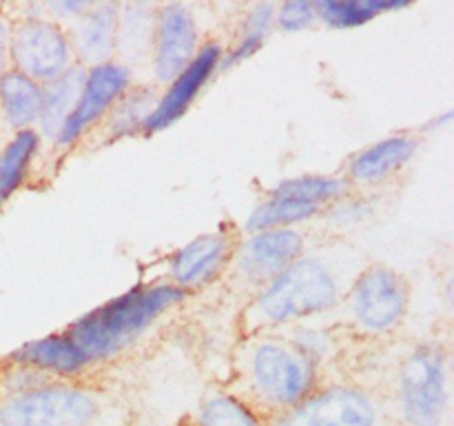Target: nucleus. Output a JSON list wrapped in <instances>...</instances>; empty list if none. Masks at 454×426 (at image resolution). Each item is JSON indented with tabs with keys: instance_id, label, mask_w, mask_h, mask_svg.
<instances>
[{
	"instance_id": "f257e3e1",
	"label": "nucleus",
	"mask_w": 454,
	"mask_h": 426,
	"mask_svg": "<svg viewBox=\"0 0 454 426\" xmlns=\"http://www.w3.org/2000/svg\"><path fill=\"white\" fill-rule=\"evenodd\" d=\"M366 266L362 253L344 242L306 248L291 266L282 271L266 288H262L242 324L247 331L293 327L341 304L350 284Z\"/></svg>"
},
{
	"instance_id": "f03ea898",
	"label": "nucleus",
	"mask_w": 454,
	"mask_h": 426,
	"mask_svg": "<svg viewBox=\"0 0 454 426\" xmlns=\"http://www.w3.org/2000/svg\"><path fill=\"white\" fill-rule=\"evenodd\" d=\"M317 389V368L286 337H251L239 351L233 398L262 422L284 415Z\"/></svg>"
},
{
	"instance_id": "7ed1b4c3",
	"label": "nucleus",
	"mask_w": 454,
	"mask_h": 426,
	"mask_svg": "<svg viewBox=\"0 0 454 426\" xmlns=\"http://www.w3.org/2000/svg\"><path fill=\"white\" fill-rule=\"evenodd\" d=\"M186 296L189 293L176 284L137 287L75 320L67 335L89 362H102L129 349L155 320L184 302Z\"/></svg>"
},
{
	"instance_id": "20e7f679",
	"label": "nucleus",
	"mask_w": 454,
	"mask_h": 426,
	"mask_svg": "<svg viewBox=\"0 0 454 426\" xmlns=\"http://www.w3.org/2000/svg\"><path fill=\"white\" fill-rule=\"evenodd\" d=\"M0 426H129L127 415L87 386L47 382L0 402Z\"/></svg>"
},
{
	"instance_id": "39448f33",
	"label": "nucleus",
	"mask_w": 454,
	"mask_h": 426,
	"mask_svg": "<svg viewBox=\"0 0 454 426\" xmlns=\"http://www.w3.org/2000/svg\"><path fill=\"white\" fill-rule=\"evenodd\" d=\"M448 408V353L439 342H424L399 367L393 420L399 426H446Z\"/></svg>"
},
{
	"instance_id": "423d86ee",
	"label": "nucleus",
	"mask_w": 454,
	"mask_h": 426,
	"mask_svg": "<svg viewBox=\"0 0 454 426\" xmlns=\"http://www.w3.org/2000/svg\"><path fill=\"white\" fill-rule=\"evenodd\" d=\"M350 320L366 335H384L403 322L411 284L388 264L364 266L344 297Z\"/></svg>"
},
{
	"instance_id": "0eeeda50",
	"label": "nucleus",
	"mask_w": 454,
	"mask_h": 426,
	"mask_svg": "<svg viewBox=\"0 0 454 426\" xmlns=\"http://www.w3.org/2000/svg\"><path fill=\"white\" fill-rule=\"evenodd\" d=\"M306 248L304 233L293 226L251 233L231 256V284L238 291H253L257 296Z\"/></svg>"
},
{
	"instance_id": "6e6552de",
	"label": "nucleus",
	"mask_w": 454,
	"mask_h": 426,
	"mask_svg": "<svg viewBox=\"0 0 454 426\" xmlns=\"http://www.w3.org/2000/svg\"><path fill=\"white\" fill-rule=\"evenodd\" d=\"M386 413L371 393L355 386L315 389L304 402L266 426H384Z\"/></svg>"
},
{
	"instance_id": "1a4fd4ad",
	"label": "nucleus",
	"mask_w": 454,
	"mask_h": 426,
	"mask_svg": "<svg viewBox=\"0 0 454 426\" xmlns=\"http://www.w3.org/2000/svg\"><path fill=\"white\" fill-rule=\"evenodd\" d=\"M9 58L22 75L49 84L71 67V40L51 18L29 16L9 29Z\"/></svg>"
},
{
	"instance_id": "9d476101",
	"label": "nucleus",
	"mask_w": 454,
	"mask_h": 426,
	"mask_svg": "<svg viewBox=\"0 0 454 426\" xmlns=\"http://www.w3.org/2000/svg\"><path fill=\"white\" fill-rule=\"evenodd\" d=\"M129 83H131V71L122 62H105V65L91 67L87 71L74 111L58 133V145L69 146L82 133H87L102 115L109 114L115 100L129 89Z\"/></svg>"
},
{
	"instance_id": "9b49d317",
	"label": "nucleus",
	"mask_w": 454,
	"mask_h": 426,
	"mask_svg": "<svg viewBox=\"0 0 454 426\" xmlns=\"http://www.w3.org/2000/svg\"><path fill=\"white\" fill-rule=\"evenodd\" d=\"M198 53V27L191 9L182 3L158 7L153 36V69L160 83L176 80Z\"/></svg>"
},
{
	"instance_id": "f8f14e48",
	"label": "nucleus",
	"mask_w": 454,
	"mask_h": 426,
	"mask_svg": "<svg viewBox=\"0 0 454 426\" xmlns=\"http://www.w3.org/2000/svg\"><path fill=\"white\" fill-rule=\"evenodd\" d=\"M222 56H224V51H222V47L217 43H208L202 49H198L191 65L176 80H171L167 91L158 98L155 109L151 111L145 127H142V133L145 136H153V133L162 131V129L177 122L184 115V111L191 106V102L195 100L200 89L208 83L213 71L220 67Z\"/></svg>"
},
{
	"instance_id": "ddd939ff",
	"label": "nucleus",
	"mask_w": 454,
	"mask_h": 426,
	"mask_svg": "<svg viewBox=\"0 0 454 426\" xmlns=\"http://www.w3.org/2000/svg\"><path fill=\"white\" fill-rule=\"evenodd\" d=\"M233 251L235 244L229 233L213 231V233L198 235L171 257L168 271H171L173 282L186 293L189 288L204 287L229 264Z\"/></svg>"
},
{
	"instance_id": "4468645a",
	"label": "nucleus",
	"mask_w": 454,
	"mask_h": 426,
	"mask_svg": "<svg viewBox=\"0 0 454 426\" xmlns=\"http://www.w3.org/2000/svg\"><path fill=\"white\" fill-rule=\"evenodd\" d=\"M417 146H419L417 138L408 136V133L384 138V140L362 149L353 160H350L346 180H348L350 185L364 186L381 185V182L393 178L395 173L402 171V169L411 162Z\"/></svg>"
},
{
	"instance_id": "2eb2a0df",
	"label": "nucleus",
	"mask_w": 454,
	"mask_h": 426,
	"mask_svg": "<svg viewBox=\"0 0 454 426\" xmlns=\"http://www.w3.org/2000/svg\"><path fill=\"white\" fill-rule=\"evenodd\" d=\"M120 7L114 3H91V7L78 18L74 36V49L87 65H105L115 53Z\"/></svg>"
},
{
	"instance_id": "dca6fc26",
	"label": "nucleus",
	"mask_w": 454,
	"mask_h": 426,
	"mask_svg": "<svg viewBox=\"0 0 454 426\" xmlns=\"http://www.w3.org/2000/svg\"><path fill=\"white\" fill-rule=\"evenodd\" d=\"M12 359L20 367L29 368V371L62 377L80 375V371H84L91 364L67 333L27 342L20 349L13 351Z\"/></svg>"
},
{
	"instance_id": "f3484780",
	"label": "nucleus",
	"mask_w": 454,
	"mask_h": 426,
	"mask_svg": "<svg viewBox=\"0 0 454 426\" xmlns=\"http://www.w3.org/2000/svg\"><path fill=\"white\" fill-rule=\"evenodd\" d=\"M44 87L20 71H4L0 78V109L13 129L22 131L38 122L43 114Z\"/></svg>"
},
{
	"instance_id": "a211bd4d",
	"label": "nucleus",
	"mask_w": 454,
	"mask_h": 426,
	"mask_svg": "<svg viewBox=\"0 0 454 426\" xmlns=\"http://www.w3.org/2000/svg\"><path fill=\"white\" fill-rule=\"evenodd\" d=\"M155 13L158 9L145 3L120 9L115 53H120L127 62H142L149 53H153Z\"/></svg>"
},
{
	"instance_id": "6ab92c4d",
	"label": "nucleus",
	"mask_w": 454,
	"mask_h": 426,
	"mask_svg": "<svg viewBox=\"0 0 454 426\" xmlns=\"http://www.w3.org/2000/svg\"><path fill=\"white\" fill-rule=\"evenodd\" d=\"M84 78H87V69L80 65H71L60 78L53 83L44 84V100H43V114H40V129L47 138L56 140L60 129L65 127L67 118L74 111L75 100L80 96Z\"/></svg>"
},
{
	"instance_id": "aec40b11",
	"label": "nucleus",
	"mask_w": 454,
	"mask_h": 426,
	"mask_svg": "<svg viewBox=\"0 0 454 426\" xmlns=\"http://www.w3.org/2000/svg\"><path fill=\"white\" fill-rule=\"evenodd\" d=\"M317 20L326 22L335 29H353L366 22L375 20L377 16L395 9L408 7L402 0H319L313 3Z\"/></svg>"
},
{
	"instance_id": "412c9836",
	"label": "nucleus",
	"mask_w": 454,
	"mask_h": 426,
	"mask_svg": "<svg viewBox=\"0 0 454 426\" xmlns=\"http://www.w3.org/2000/svg\"><path fill=\"white\" fill-rule=\"evenodd\" d=\"M326 209L315 207V204L300 202V200L279 198V195H270L262 204L253 209V213L247 220L248 233H260V231L269 229H291L293 225L310 220V217L319 216Z\"/></svg>"
},
{
	"instance_id": "4be33fe9",
	"label": "nucleus",
	"mask_w": 454,
	"mask_h": 426,
	"mask_svg": "<svg viewBox=\"0 0 454 426\" xmlns=\"http://www.w3.org/2000/svg\"><path fill=\"white\" fill-rule=\"evenodd\" d=\"M350 193V182L346 178L337 176H300L288 178V180L279 182L270 195H279V198L300 200V202L315 204V207H331L337 200L346 198Z\"/></svg>"
},
{
	"instance_id": "5701e85b",
	"label": "nucleus",
	"mask_w": 454,
	"mask_h": 426,
	"mask_svg": "<svg viewBox=\"0 0 454 426\" xmlns=\"http://www.w3.org/2000/svg\"><path fill=\"white\" fill-rule=\"evenodd\" d=\"M158 98L160 96L151 87L127 89L109 109L106 129H109L111 140L140 131L145 127L146 118L151 115V111L155 109Z\"/></svg>"
},
{
	"instance_id": "b1692460",
	"label": "nucleus",
	"mask_w": 454,
	"mask_h": 426,
	"mask_svg": "<svg viewBox=\"0 0 454 426\" xmlns=\"http://www.w3.org/2000/svg\"><path fill=\"white\" fill-rule=\"evenodd\" d=\"M275 27V3H257L253 4L251 12L244 16L242 29H239L238 40H235L233 47L222 56L220 65L224 69L229 67L239 65V62L248 60L253 53H257V49H262V44L266 43L269 34Z\"/></svg>"
},
{
	"instance_id": "393cba45",
	"label": "nucleus",
	"mask_w": 454,
	"mask_h": 426,
	"mask_svg": "<svg viewBox=\"0 0 454 426\" xmlns=\"http://www.w3.org/2000/svg\"><path fill=\"white\" fill-rule=\"evenodd\" d=\"M38 133L34 129H22L12 138L7 146L0 154V204L7 202L18 186L22 185L38 149Z\"/></svg>"
},
{
	"instance_id": "a878e982",
	"label": "nucleus",
	"mask_w": 454,
	"mask_h": 426,
	"mask_svg": "<svg viewBox=\"0 0 454 426\" xmlns=\"http://www.w3.org/2000/svg\"><path fill=\"white\" fill-rule=\"evenodd\" d=\"M182 426H266L251 408L244 406L229 390L208 393L189 424Z\"/></svg>"
},
{
	"instance_id": "bb28decb",
	"label": "nucleus",
	"mask_w": 454,
	"mask_h": 426,
	"mask_svg": "<svg viewBox=\"0 0 454 426\" xmlns=\"http://www.w3.org/2000/svg\"><path fill=\"white\" fill-rule=\"evenodd\" d=\"M315 20H317V16H315L313 3H306V0H288V3L275 4V27L286 31V34L309 29Z\"/></svg>"
},
{
	"instance_id": "cd10ccee",
	"label": "nucleus",
	"mask_w": 454,
	"mask_h": 426,
	"mask_svg": "<svg viewBox=\"0 0 454 426\" xmlns=\"http://www.w3.org/2000/svg\"><path fill=\"white\" fill-rule=\"evenodd\" d=\"M328 220L337 222V225H355V222H362L366 217H371L375 213L372 207V200L368 198H353V195H346V198L337 200L335 204L326 209Z\"/></svg>"
},
{
	"instance_id": "c85d7f7f",
	"label": "nucleus",
	"mask_w": 454,
	"mask_h": 426,
	"mask_svg": "<svg viewBox=\"0 0 454 426\" xmlns=\"http://www.w3.org/2000/svg\"><path fill=\"white\" fill-rule=\"evenodd\" d=\"M91 7V3H49V4H44V9H47V12H53V13H58V18H75V20H78L80 16H82L84 12H87V9Z\"/></svg>"
},
{
	"instance_id": "c756f323",
	"label": "nucleus",
	"mask_w": 454,
	"mask_h": 426,
	"mask_svg": "<svg viewBox=\"0 0 454 426\" xmlns=\"http://www.w3.org/2000/svg\"><path fill=\"white\" fill-rule=\"evenodd\" d=\"M9 29H12V27L0 18V78H3L9 58Z\"/></svg>"
}]
</instances>
